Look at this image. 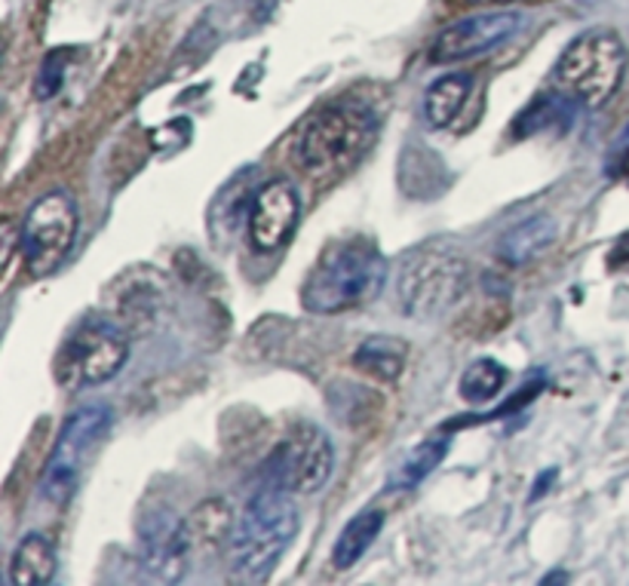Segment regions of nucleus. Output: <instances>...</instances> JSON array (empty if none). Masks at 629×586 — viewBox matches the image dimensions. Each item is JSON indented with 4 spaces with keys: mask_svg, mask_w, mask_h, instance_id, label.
<instances>
[{
    "mask_svg": "<svg viewBox=\"0 0 629 586\" xmlns=\"http://www.w3.org/2000/svg\"><path fill=\"white\" fill-rule=\"evenodd\" d=\"M387 283V258L375 243L354 237L325 246L301 285L307 314L332 317L375 302Z\"/></svg>",
    "mask_w": 629,
    "mask_h": 586,
    "instance_id": "1",
    "label": "nucleus"
},
{
    "mask_svg": "<svg viewBox=\"0 0 629 586\" xmlns=\"http://www.w3.org/2000/svg\"><path fill=\"white\" fill-rule=\"evenodd\" d=\"M295 495L261 482L231 532V565L240 581L258 584L273 574L292 537L298 534Z\"/></svg>",
    "mask_w": 629,
    "mask_h": 586,
    "instance_id": "2",
    "label": "nucleus"
},
{
    "mask_svg": "<svg viewBox=\"0 0 629 586\" xmlns=\"http://www.w3.org/2000/svg\"><path fill=\"white\" fill-rule=\"evenodd\" d=\"M375 132L377 117L372 107L362 102H335L317 111L298 129L292 142V157L310 178L342 176L354 163L362 161L369 144L375 142Z\"/></svg>",
    "mask_w": 629,
    "mask_h": 586,
    "instance_id": "3",
    "label": "nucleus"
},
{
    "mask_svg": "<svg viewBox=\"0 0 629 586\" xmlns=\"http://www.w3.org/2000/svg\"><path fill=\"white\" fill-rule=\"evenodd\" d=\"M627 74V47L612 28H593L575 37L565 53L553 65V89L572 99L575 105L599 107L608 105Z\"/></svg>",
    "mask_w": 629,
    "mask_h": 586,
    "instance_id": "4",
    "label": "nucleus"
},
{
    "mask_svg": "<svg viewBox=\"0 0 629 586\" xmlns=\"http://www.w3.org/2000/svg\"><path fill=\"white\" fill-rule=\"evenodd\" d=\"M470 265L451 250L409 252L394 277L396 307L412 320H436L467 295Z\"/></svg>",
    "mask_w": 629,
    "mask_h": 586,
    "instance_id": "5",
    "label": "nucleus"
},
{
    "mask_svg": "<svg viewBox=\"0 0 629 586\" xmlns=\"http://www.w3.org/2000/svg\"><path fill=\"white\" fill-rule=\"evenodd\" d=\"M129 359L126 335L105 320H87L62 341L55 354V381L62 391H90L111 381Z\"/></svg>",
    "mask_w": 629,
    "mask_h": 586,
    "instance_id": "6",
    "label": "nucleus"
},
{
    "mask_svg": "<svg viewBox=\"0 0 629 586\" xmlns=\"http://www.w3.org/2000/svg\"><path fill=\"white\" fill-rule=\"evenodd\" d=\"M114 415L105 403H90L77 409L59 430L53 451L47 458L43 476H40V495L50 504H65L72 498L84 467L92 458L99 443L108 436Z\"/></svg>",
    "mask_w": 629,
    "mask_h": 586,
    "instance_id": "7",
    "label": "nucleus"
},
{
    "mask_svg": "<svg viewBox=\"0 0 629 586\" xmlns=\"http://www.w3.org/2000/svg\"><path fill=\"white\" fill-rule=\"evenodd\" d=\"M77 225H80V213H77L72 194L53 191V194L40 196L28 209L22 231H18V252H22L25 270L31 277L55 273L68 258V252L74 250Z\"/></svg>",
    "mask_w": 629,
    "mask_h": 586,
    "instance_id": "8",
    "label": "nucleus"
},
{
    "mask_svg": "<svg viewBox=\"0 0 629 586\" xmlns=\"http://www.w3.org/2000/svg\"><path fill=\"white\" fill-rule=\"evenodd\" d=\"M335 467V448L317 424H298L270 451L261 482L280 485L288 495H317Z\"/></svg>",
    "mask_w": 629,
    "mask_h": 586,
    "instance_id": "9",
    "label": "nucleus"
},
{
    "mask_svg": "<svg viewBox=\"0 0 629 586\" xmlns=\"http://www.w3.org/2000/svg\"><path fill=\"white\" fill-rule=\"evenodd\" d=\"M522 16L513 10H491V13H476V16L458 18L449 28H442V35L433 40L431 62L436 65H451V62H464V59H476L491 50H498L503 40L519 31Z\"/></svg>",
    "mask_w": 629,
    "mask_h": 586,
    "instance_id": "10",
    "label": "nucleus"
},
{
    "mask_svg": "<svg viewBox=\"0 0 629 586\" xmlns=\"http://www.w3.org/2000/svg\"><path fill=\"white\" fill-rule=\"evenodd\" d=\"M301 218V196L295 181L273 178L265 188L252 194L249 203V243L255 252H277L286 246L288 237L298 228Z\"/></svg>",
    "mask_w": 629,
    "mask_h": 586,
    "instance_id": "11",
    "label": "nucleus"
},
{
    "mask_svg": "<svg viewBox=\"0 0 629 586\" xmlns=\"http://www.w3.org/2000/svg\"><path fill=\"white\" fill-rule=\"evenodd\" d=\"M139 550L144 569L161 581H179L188 569L191 534L179 515L169 510H151L139 525Z\"/></svg>",
    "mask_w": 629,
    "mask_h": 586,
    "instance_id": "12",
    "label": "nucleus"
},
{
    "mask_svg": "<svg viewBox=\"0 0 629 586\" xmlns=\"http://www.w3.org/2000/svg\"><path fill=\"white\" fill-rule=\"evenodd\" d=\"M556 221L550 215H528L525 221L506 228L498 240V258L506 267H522L535 262L540 252H547L556 240Z\"/></svg>",
    "mask_w": 629,
    "mask_h": 586,
    "instance_id": "13",
    "label": "nucleus"
},
{
    "mask_svg": "<svg viewBox=\"0 0 629 586\" xmlns=\"http://www.w3.org/2000/svg\"><path fill=\"white\" fill-rule=\"evenodd\" d=\"M55 547L43 534H25L10 556L7 581L13 586H47L55 577Z\"/></svg>",
    "mask_w": 629,
    "mask_h": 586,
    "instance_id": "14",
    "label": "nucleus"
},
{
    "mask_svg": "<svg viewBox=\"0 0 629 586\" xmlns=\"http://www.w3.org/2000/svg\"><path fill=\"white\" fill-rule=\"evenodd\" d=\"M384 528V513L381 510H360L338 534L335 550H332V565L338 571L354 569L369 547L377 540V534Z\"/></svg>",
    "mask_w": 629,
    "mask_h": 586,
    "instance_id": "15",
    "label": "nucleus"
},
{
    "mask_svg": "<svg viewBox=\"0 0 629 586\" xmlns=\"http://www.w3.org/2000/svg\"><path fill=\"white\" fill-rule=\"evenodd\" d=\"M406 356H409V347H406L402 337L372 335L357 347L354 366L360 372L375 374L381 381H396L402 374V369H406Z\"/></svg>",
    "mask_w": 629,
    "mask_h": 586,
    "instance_id": "16",
    "label": "nucleus"
},
{
    "mask_svg": "<svg viewBox=\"0 0 629 586\" xmlns=\"http://www.w3.org/2000/svg\"><path fill=\"white\" fill-rule=\"evenodd\" d=\"M470 89H473V77L470 74H449V77H439L436 84H431V89L424 92V117H427V124L436 126V129L451 126V120L464 111Z\"/></svg>",
    "mask_w": 629,
    "mask_h": 586,
    "instance_id": "17",
    "label": "nucleus"
},
{
    "mask_svg": "<svg viewBox=\"0 0 629 586\" xmlns=\"http://www.w3.org/2000/svg\"><path fill=\"white\" fill-rule=\"evenodd\" d=\"M446 455H449V440H446V436H442V440H427V443H421L402 458L399 467H396L394 476H390V485H394L396 492H406V488L421 485L439 463L446 461Z\"/></svg>",
    "mask_w": 629,
    "mask_h": 586,
    "instance_id": "18",
    "label": "nucleus"
},
{
    "mask_svg": "<svg viewBox=\"0 0 629 586\" xmlns=\"http://www.w3.org/2000/svg\"><path fill=\"white\" fill-rule=\"evenodd\" d=\"M503 384H506V369L498 359L486 356V359L470 362L467 372L461 374V396L473 406H483L503 391Z\"/></svg>",
    "mask_w": 629,
    "mask_h": 586,
    "instance_id": "19",
    "label": "nucleus"
},
{
    "mask_svg": "<svg viewBox=\"0 0 629 586\" xmlns=\"http://www.w3.org/2000/svg\"><path fill=\"white\" fill-rule=\"evenodd\" d=\"M575 117V102L565 99L562 92H553V95H543L531 107H525L519 120H516V136L525 139V136H535L540 129H547L550 124H568Z\"/></svg>",
    "mask_w": 629,
    "mask_h": 586,
    "instance_id": "20",
    "label": "nucleus"
},
{
    "mask_svg": "<svg viewBox=\"0 0 629 586\" xmlns=\"http://www.w3.org/2000/svg\"><path fill=\"white\" fill-rule=\"evenodd\" d=\"M553 480H556V470H547V480L535 482V488H531V500L543 498V492L550 488V482H553Z\"/></svg>",
    "mask_w": 629,
    "mask_h": 586,
    "instance_id": "21",
    "label": "nucleus"
},
{
    "mask_svg": "<svg viewBox=\"0 0 629 586\" xmlns=\"http://www.w3.org/2000/svg\"><path fill=\"white\" fill-rule=\"evenodd\" d=\"M614 151H620V154H629V124H627V129L617 136V142H614Z\"/></svg>",
    "mask_w": 629,
    "mask_h": 586,
    "instance_id": "22",
    "label": "nucleus"
},
{
    "mask_svg": "<svg viewBox=\"0 0 629 586\" xmlns=\"http://www.w3.org/2000/svg\"><path fill=\"white\" fill-rule=\"evenodd\" d=\"M559 581H568V574H565V571H556V574H547V577H543L540 584H559Z\"/></svg>",
    "mask_w": 629,
    "mask_h": 586,
    "instance_id": "23",
    "label": "nucleus"
},
{
    "mask_svg": "<svg viewBox=\"0 0 629 586\" xmlns=\"http://www.w3.org/2000/svg\"><path fill=\"white\" fill-rule=\"evenodd\" d=\"M470 3H522V0H470Z\"/></svg>",
    "mask_w": 629,
    "mask_h": 586,
    "instance_id": "24",
    "label": "nucleus"
}]
</instances>
